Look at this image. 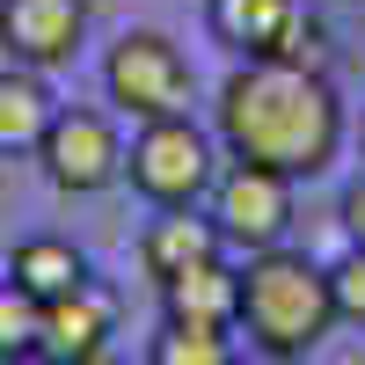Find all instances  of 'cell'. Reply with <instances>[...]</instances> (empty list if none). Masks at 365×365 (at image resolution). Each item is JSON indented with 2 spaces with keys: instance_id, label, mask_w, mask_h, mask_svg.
I'll return each instance as SVG.
<instances>
[{
  "instance_id": "obj_1",
  "label": "cell",
  "mask_w": 365,
  "mask_h": 365,
  "mask_svg": "<svg viewBox=\"0 0 365 365\" xmlns=\"http://www.w3.org/2000/svg\"><path fill=\"white\" fill-rule=\"evenodd\" d=\"M212 132L234 161L278 168V175H322L344 146V103L329 73H292L270 66V58H249L241 73H227L220 103H212Z\"/></svg>"
},
{
  "instance_id": "obj_4",
  "label": "cell",
  "mask_w": 365,
  "mask_h": 365,
  "mask_svg": "<svg viewBox=\"0 0 365 365\" xmlns=\"http://www.w3.org/2000/svg\"><path fill=\"white\" fill-rule=\"evenodd\" d=\"M103 88H110L117 110H132L139 125H154V117H190L197 73H190V58H182L175 37H161V29H125V37L110 44V58H103Z\"/></svg>"
},
{
  "instance_id": "obj_17",
  "label": "cell",
  "mask_w": 365,
  "mask_h": 365,
  "mask_svg": "<svg viewBox=\"0 0 365 365\" xmlns=\"http://www.w3.org/2000/svg\"><path fill=\"white\" fill-rule=\"evenodd\" d=\"M329 299L336 322H365V249H344V263H329Z\"/></svg>"
},
{
  "instance_id": "obj_18",
  "label": "cell",
  "mask_w": 365,
  "mask_h": 365,
  "mask_svg": "<svg viewBox=\"0 0 365 365\" xmlns=\"http://www.w3.org/2000/svg\"><path fill=\"white\" fill-rule=\"evenodd\" d=\"M336 220H344V234H351V249H365V175L344 190V205H336Z\"/></svg>"
},
{
  "instance_id": "obj_16",
  "label": "cell",
  "mask_w": 365,
  "mask_h": 365,
  "mask_svg": "<svg viewBox=\"0 0 365 365\" xmlns=\"http://www.w3.org/2000/svg\"><path fill=\"white\" fill-rule=\"evenodd\" d=\"M270 66H292V73H329V29L299 8L292 22H285V37L270 44Z\"/></svg>"
},
{
  "instance_id": "obj_3",
  "label": "cell",
  "mask_w": 365,
  "mask_h": 365,
  "mask_svg": "<svg viewBox=\"0 0 365 365\" xmlns=\"http://www.w3.org/2000/svg\"><path fill=\"white\" fill-rule=\"evenodd\" d=\"M125 175H132V190H139L146 205L182 212V205H197L212 182H220V139L197 132L190 117H154V125L132 132Z\"/></svg>"
},
{
  "instance_id": "obj_5",
  "label": "cell",
  "mask_w": 365,
  "mask_h": 365,
  "mask_svg": "<svg viewBox=\"0 0 365 365\" xmlns=\"http://www.w3.org/2000/svg\"><path fill=\"white\" fill-rule=\"evenodd\" d=\"M212 220H220V234L234 249H249V256L278 249L285 227H292V175L256 168V161L220 168V182H212Z\"/></svg>"
},
{
  "instance_id": "obj_11",
  "label": "cell",
  "mask_w": 365,
  "mask_h": 365,
  "mask_svg": "<svg viewBox=\"0 0 365 365\" xmlns=\"http://www.w3.org/2000/svg\"><path fill=\"white\" fill-rule=\"evenodd\" d=\"M299 15V0H205L212 37L241 58H270V44L285 37V22Z\"/></svg>"
},
{
  "instance_id": "obj_19",
  "label": "cell",
  "mask_w": 365,
  "mask_h": 365,
  "mask_svg": "<svg viewBox=\"0 0 365 365\" xmlns=\"http://www.w3.org/2000/svg\"><path fill=\"white\" fill-rule=\"evenodd\" d=\"M234 365H307V358H292V351H256V344H249V358L234 351Z\"/></svg>"
},
{
  "instance_id": "obj_9",
  "label": "cell",
  "mask_w": 365,
  "mask_h": 365,
  "mask_svg": "<svg viewBox=\"0 0 365 365\" xmlns=\"http://www.w3.org/2000/svg\"><path fill=\"white\" fill-rule=\"evenodd\" d=\"M227 249V234H220V220H197L190 205L182 212H168V220H154L146 227V241H139V263H146V278H182V270H197V263H212Z\"/></svg>"
},
{
  "instance_id": "obj_8",
  "label": "cell",
  "mask_w": 365,
  "mask_h": 365,
  "mask_svg": "<svg viewBox=\"0 0 365 365\" xmlns=\"http://www.w3.org/2000/svg\"><path fill=\"white\" fill-rule=\"evenodd\" d=\"M110 336H117V292H103L96 278H88V285H73L66 299H51V307H44L37 351L66 358V365H103V358H110Z\"/></svg>"
},
{
  "instance_id": "obj_14",
  "label": "cell",
  "mask_w": 365,
  "mask_h": 365,
  "mask_svg": "<svg viewBox=\"0 0 365 365\" xmlns=\"http://www.w3.org/2000/svg\"><path fill=\"white\" fill-rule=\"evenodd\" d=\"M146 365H234V344H227V329L161 322V336H154V351H146Z\"/></svg>"
},
{
  "instance_id": "obj_6",
  "label": "cell",
  "mask_w": 365,
  "mask_h": 365,
  "mask_svg": "<svg viewBox=\"0 0 365 365\" xmlns=\"http://www.w3.org/2000/svg\"><path fill=\"white\" fill-rule=\"evenodd\" d=\"M37 161L66 197H96L125 175V146H117V125L103 110H58L51 132L37 139Z\"/></svg>"
},
{
  "instance_id": "obj_12",
  "label": "cell",
  "mask_w": 365,
  "mask_h": 365,
  "mask_svg": "<svg viewBox=\"0 0 365 365\" xmlns=\"http://www.w3.org/2000/svg\"><path fill=\"white\" fill-rule=\"evenodd\" d=\"M8 278L37 299V307H51V299H66L73 285H88V263L73 241H58V234H37V241H22L15 263H8Z\"/></svg>"
},
{
  "instance_id": "obj_13",
  "label": "cell",
  "mask_w": 365,
  "mask_h": 365,
  "mask_svg": "<svg viewBox=\"0 0 365 365\" xmlns=\"http://www.w3.org/2000/svg\"><path fill=\"white\" fill-rule=\"evenodd\" d=\"M51 88L29 73V66H8L0 73V154H37V139L51 132Z\"/></svg>"
},
{
  "instance_id": "obj_21",
  "label": "cell",
  "mask_w": 365,
  "mask_h": 365,
  "mask_svg": "<svg viewBox=\"0 0 365 365\" xmlns=\"http://www.w3.org/2000/svg\"><path fill=\"white\" fill-rule=\"evenodd\" d=\"M358 146H365V132H358Z\"/></svg>"
},
{
  "instance_id": "obj_20",
  "label": "cell",
  "mask_w": 365,
  "mask_h": 365,
  "mask_svg": "<svg viewBox=\"0 0 365 365\" xmlns=\"http://www.w3.org/2000/svg\"><path fill=\"white\" fill-rule=\"evenodd\" d=\"M8 365H66V358H51V351H22V358H8Z\"/></svg>"
},
{
  "instance_id": "obj_15",
  "label": "cell",
  "mask_w": 365,
  "mask_h": 365,
  "mask_svg": "<svg viewBox=\"0 0 365 365\" xmlns=\"http://www.w3.org/2000/svg\"><path fill=\"white\" fill-rule=\"evenodd\" d=\"M37 336H44V307L8 278V285H0V365L22 358V351H37Z\"/></svg>"
},
{
  "instance_id": "obj_22",
  "label": "cell",
  "mask_w": 365,
  "mask_h": 365,
  "mask_svg": "<svg viewBox=\"0 0 365 365\" xmlns=\"http://www.w3.org/2000/svg\"><path fill=\"white\" fill-rule=\"evenodd\" d=\"M103 365H110V358H103Z\"/></svg>"
},
{
  "instance_id": "obj_10",
  "label": "cell",
  "mask_w": 365,
  "mask_h": 365,
  "mask_svg": "<svg viewBox=\"0 0 365 365\" xmlns=\"http://www.w3.org/2000/svg\"><path fill=\"white\" fill-rule=\"evenodd\" d=\"M161 314L168 322H197V329H234L241 314V270H227L220 256L197 263V270H182V278L161 285Z\"/></svg>"
},
{
  "instance_id": "obj_2",
  "label": "cell",
  "mask_w": 365,
  "mask_h": 365,
  "mask_svg": "<svg viewBox=\"0 0 365 365\" xmlns=\"http://www.w3.org/2000/svg\"><path fill=\"white\" fill-rule=\"evenodd\" d=\"M234 329H249L256 351H292L307 358L329 329H336V299H329V270L299 249H256L241 263V314Z\"/></svg>"
},
{
  "instance_id": "obj_7",
  "label": "cell",
  "mask_w": 365,
  "mask_h": 365,
  "mask_svg": "<svg viewBox=\"0 0 365 365\" xmlns=\"http://www.w3.org/2000/svg\"><path fill=\"white\" fill-rule=\"evenodd\" d=\"M88 37V0H0V44L15 66L51 73Z\"/></svg>"
}]
</instances>
